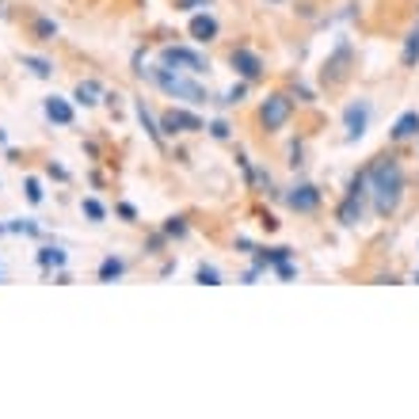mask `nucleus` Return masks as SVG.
<instances>
[{"instance_id": "obj_27", "label": "nucleus", "mask_w": 419, "mask_h": 419, "mask_svg": "<svg viewBox=\"0 0 419 419\" xmlns=\"http://www.w3.org/2000/svg\"><path fill=\"white\" fill-rule=\"evenodd\" d=\"M209 134H214V138H229V126H225V122H214V126H209Z\"/></svg>"}, {"instance_id": "obj_2", "label": "nucleus", "mask_w": 419, "mask_h": 419, "mask_svg": "<svg viewBox=\"0 0 419 419\" xmlns=\"http://www.w3.org/2000/svg\"><path fill=\"white\" fill-rule=\"evenodd\" d=\"M152 80L160 84V92H168V95H175V100H187V103H195V107H203V103L209 100L206 95V88L203 84H195V80H187V77H180V72H172L168 65H160V69H152L149 72Z\"/></svg>"}, {"instance_id": "obj_12", "label": "nucleus", "mask_w": 419, "mask_h": 419, "mask_svg": "<svg viewBox=\"0 0 419 419\" xmlns=\"http://www.w3.org/2000/svg\"><path fill=\"white\" fill-rule=\"evenodd\" d=\"M412 134H419V111H404V115L397 118V126H393V138L408 141Z\"/></svg>"}, {"instance_id": "obj_17", "label": "nucleus", "mask_w": 419, "mask_h": 419, "mask_svg": "<svg viewBox=\"0 0 419 419\" xmlns=\"http://www.w3.org/2000/svg\"><path fill=\"white\" fill-rule=\"evenodd\" d=\"M38 263H42V267H61V263H65V252H61V248H42V252H38Z\"/></svg>"}, {"instance_id": "obj_7", "label": "nucleus", "mask_w": 419, "mask_h": 419, "mask_svg": "<svg viewBox=\"0 0 419 419\" xmlns=\"http://www.w3.org/2000/svg\"><path fill=\"white\" fill-rule=\"evenodd\" d=\"M195 130H206L198 115H187V111H168L160 118V134H195Z\"/></svg>"}, {"instance_id": "obj_16", "label": "nucleus", "mask_w": 419, "mask_h": 419, "mask_svg": "<svg viewBox=\"0 0 419 419\" xmlns=\"http://www.w3.org/2000/svg\"><path fill=\"white\" fill-rule=\"evenodd\" d=\"M416 61H419V27L412 31V35H408V42H404V65L412 69Z\"/></svg>"}, {"instance_id": "obj_21", "label": "nucleus", "mask_w": 419, "mask_h": 419, "mask_svg": "<svg viewBox=\"0 0 419 419\" xmlns=\"http://www.w3.org/2000/svg\"><path fill=\"white\" fill-rule=\"evenodd\" d=\"M198 282H203V286H217V282H221V275H217L214 267H206V263H203V267H198Z\"/></svg>"}, {"instance_id": "obj_19", "label": "nucleus", "mask_w": 419, "mask_h": 419, "mask_svg": "<svg viewBox=\"0 0 419 419\" xmlns=\"http://www.w3.org/2000/svg\"><path fill=\"white\" fill-rule=\"evenodd\" d=\"M126 271V263L122 260H103V267H100V278L103 282H111V278H118Z\"/></svg>"}, {"instance_id": "obj_3", "label": "nucleus", "mask_w": 419, "mask_h": 419, "mask_svg": "<svg viewBox=\"0 0 419 419\" xmlns=\"http://www.w3.org/2000/svg\"><path fill=\"white\" fill-rule=\"evenodd\" d=\"M366 198H370V175L358 172V175L351 180V187H347L343 206H340V221H343V225H358L362 217H366Z\"/></svg>"}, {"instance_id": "obj_26", "label": "nucleus", "mask_w": 419, "mask_h": 419, "mask_svg": "<svg viewBox=\"0 0 419 419\" xmlns=\"http://www.w3.org/2000/svg\"><path fill=\"white\" fill-rule=\"evenodd\" d=\"M240 100H244V84L229 88V92H225V100H221V103H240Z\"/></svg>"}, {"instance_id": "obj_28", "label": "nucleus", "mask_w": 419, "mask_h": 419, "mask_svg": "<svg viewBox=\"0 0 419 419\" xmlns=\"http://www.w3.org/2000/svg\"><path fill=\"white\" fill-rule=\"evenodd\" d=\"M203 4H206V0H180L175 8H203Z\"/></svg>"}, {"instance_id": "obj_4", "label": "nucleus", "mask_w": 419, "mask_h": 419, "mask_svg": "<svg viewBox=\"0 0 419 419\" xmlns=\"http://www.w3.org/2000/svg\"><path fill=\"white\" fill-rule=\"evenodd\" d=\"M160 65H168V69H183V72H206V58L203 54H195V50H187V46H164L160 50Z\"/></svg>"}, {"instance_id": "obj_11", "label": "nucleus", "mask_w": 419, "mask_h": 419, "mask_svg": "<svg viewBox=\"0 0 419 419\" xmlns=\"http://www.w3.org/2000/svg\"><path fill=\"white\" fill-rule=\"evenodd\" d=\"M46 118L58 122V126H69L72 122V107L61 100V95H50V100H46Z\"/></svg>"}, {"instance_id": "obj_14", "label": "nucleus", "mask_w": 419, "mask_h": 419, "mask_svg": "<svg viewBox=\"0 0 419 419\" xmlns=\"http://www.w3.org/2000/svg\"><path fill=\"white\" fill-rule=\"evenodd\" d=\"M100 84H95V80H80L77 84V103H84V107H95V103H100Z\"/></svg>"}, {"instance_id": "obj_22", "label": "nucleus", "mask_w": 419, "mask_h": 419, "mask_svg": "<svg viewBox=\"0 0 419 419\" xmlns=\"http://www.w3.org/2000/svg\"><path fill=\"white\" fill-rule=\"evenodd\" d=\"M35 31H38L42 38H54V35H58V23H54V19H38Z\"/></svg>"}, {"instance_id": "obj_25", "label": "nucleus", "mask_w": 419, "mask_h": 419, "mask_svg": "<svg viewBox=\"0 0 419 419\" xmlns=\"http://www.w3.org/2000/svg\"><path fill=\"white\" fill-rule=\"evenodd\" d=\"M164 229H168V237H183V232H187V225H183V217H172Z\"/></svg>"}, {"instance_id": "obj_1", "label": "nucleus", "mask_w": 419, "mask_h": 419, "mask_svg": "<svg viewBox=\"0 0 419 419\" xmlns=\"http://www.w3.org/2000/svg\"><path fill=\"white\" fill-rule=\"evenodd\" d=\"M366 175H370V198H374V209L381 217L397 214L400 195H404V172H400V164L389 160V157H381V160L370 164Z\"/></svg>"}, {"instance_id": "obj_23", "label": "nucleus", "mask_w": 419, "mask_h": 419, "mask_svg": "<svg viewBox=\"0 0 419 419\" xmlns=\"http://www.w3.org/2000/svg\"><path fill=\"white\" fill-rule=\"evenodd\" d=\"M27 203H42V183H38V180H27Z\"/></svg>"}, {"instance_id": "obj_6", "label": "nucleus", "mask_w": 419, "mask_h": 419, "mask_svg": "<svg viewBox=\"0 0 419 419\" xmlns=\"http://www.w3.org/2000/svg\"><path fill=\"white\" fill-rule=\"evenodd\" d=\"M366 126H370V100H354L347 111H343V138L347 141H358L362 134H366Z\"/></svg>"}, {"instance_id": "obj_20", "label": "nucleus", "mask_w": 419, "mask_h": 419, "mask_svg": "<svg viewBox=\"0 0 419 419\" xmlns=\"http://www.w3.org/2000/svg\"><path fill=\"white\" fill-rule=\"evenodd\" d=\"M138 118H141L145 130H149V138H152V141H160V130L152 126V118H149V111H145V103H138Z\"/></svg>"}, {"instance_id": "obj_5", "label": "nucleus", "mask_w": 419, "mask_h": 419, "mask_svg": "<svg viewBox=\"0 0 419 419\" xmlns=\"http://www.w3.org/2000/svg\"><path fill=\"white\" fill-rule=\"evenodd\" d=\"M290 111H294V103L286 100V95H267L263 100V111H260V122H263V130H282V126L290 122Z\"/></svg>"}, {"instance_id": "obj_8", "label": "nucleus", "mask_w": 419, "mask_h": 419, "mask_svg": "<svg viewBox=\"0 0 419 419\" xmlns=\"http://www.w3.org/2000/svg\"><path fill=\"white\" fill-rule=\"evenodd\" d=\"M347 65H351V46L343 42L340 50L324 61V84H340V80L347 77Z\"/></svg>"}, {"instance_id": "obj_9", "label": "nucleus", "mask_w": 419, "mask_h": 419, "mask_svg": "<svg viewBox=\"0 0 419 419\" xmlns=\"http://www.w3.org/2000/svg\"><path fill=\"white\" fill-rule=\"evenodd\" d=\"M290 206L297 209V214H313V209L320 206V191L317 187H309V183H301V187H294L290 191V198H286Z\"/></svg>"}, {"instance_id": "obj_10", "label": "nucleus", "mask_w": 419, "mask_h": 419, "mask_svg": "<svg viewBox=\"0 0 419 419\" xmlns=\"http://www.w3.org/2000/svg\"><path fill=\"white\" fill-rule=\"evenodd\" d=\"M232 69H237L244 80H255L263 72V61L255 58L252 50H232Z\"/></svg>"}, {"instance_id": "obj_18", "label": "nucleus", "mask_w": 419, "mask_h": 419, "mask_svg": "<svg viewBox=\"0 0 419 419\" xmlns=\"http://www.w3.org/2000/svg\"><path fill=\"white\" fill-rule=\"evenodd\" d=\"M23 65H27L31 72H35V77H54V65H50V61H42V58H23Z\"/></svg>"}, {"instance_id": "obj_15", "label": "nucleus", "mask_w": 419, "mask_h": 419, "mask_svg": "<svg viewBox=\"0 0 419 419\" xmlns=\"http://www.w3.org/2000/svg\"><path fill=\"white\" fill-rule=\"evenodd\" d=\"M282 260H290V248H271V252L255 255V267H267V263H275V267H278Z\"/></svg>"}, {"instance_id": "obj_13", "label": "nucleus", "mask_w": 419, "mask_h": 419, "mask_svg": "<svg viewBox=\"0 0 419 419\" xmlns=\"http://www.w3.org/2000/svg\"><path fill=\"white\" fill-rule=\"evenodd\" d=\"M214 35H217V19H209V15H195L191 19V38L195 42H209Z\"/></svg>"}, {"instance_id": "obj_24", "label": "nucleus", "mask_w": 419, "mask_h": 419, "mask_svg": "<svg viewBox=\"0 0 419 419\" xmlns=\"http://www.w3.org/2000/svg\"><path fill=\"white\" fill-rule=\"evenodd\" d=\"M84 214L92 217V221H103V206L95 203V198H84Z\"/></svg>"}]
</instances>
